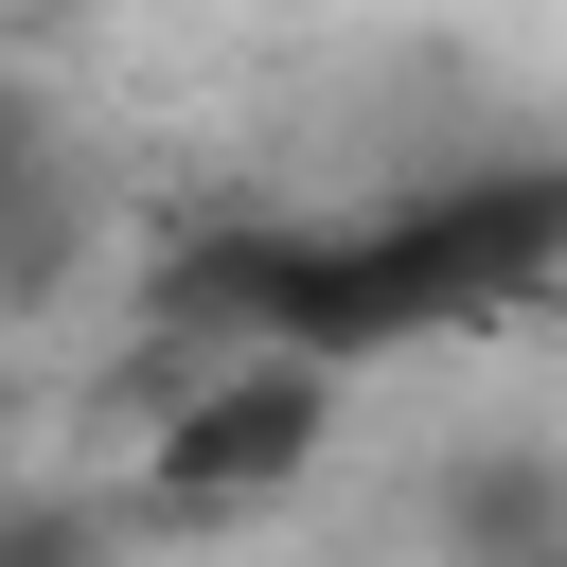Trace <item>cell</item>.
<instances>
[{
	"label": "cell",
	"mask_w": 567,
	"mask_h": 567,
	"mask_svg": "<svg viewBox=\"0 0 567 567\" xmlns=\"http://www.w3.org/2000/svg\"><path fill=\"white\" fill-rule=\"evenodd\" d=\"M567 284V177L549 159H461L390 213H230V230H177L159 248V319L177 337H266V354H319V372H372L408 337H478V319H532Z\"/></svg>",
	"instance_id": "6da1fadb"
},
{
	"label": "cell",
	"mask_w": 567,
	"mask_h": 567,
	"mask_svg": "<svg viewBox=\"0 0 567 567\" xmlns=\"http://www.w3.org/2000/svg\"><path fill=\"white\" fill-rule=\"evenodd\" d=\"M319 461H337V372L230 337V354L142 425V496H124V514H142V532H230V514H284Z\"/></svg>",
	"instance_id": "7a4b0ae2"
},
{
	"label": "cell",
	"mask_w": 567,
	"mask_h": 567,
	"mask_svg": "<svg viewBox=\"0 0 567 567\" xmlns=\"http://www.w3.org/2000/svg\"><path fill=\"white\" fill-rule=\"evenodd\" d=\"M443 549H461V567H567V461H549V443L443 461Z\"/></svg>",
	"instance_id": "3957f363"
},
{
	"label": "cell",
	"mask_w": 567,
	"mask_h": 567,
	"mask_svg": "<svg viewBox=\"0 0 567 567\" xmlns=\"http://www.w3.org/2000/svg\"><path fill=\"white\" fill-rule=\"evenodd\" d=\"M71 230H89V177H71V124H53L35 89H0V301H35V284L71 266Z\"/></svg>",
	"instance_id": "277c9868"
},
{
	"label": "cell",
	"mask_w": 567,
	"mask_h": 567,
	"mask_svg": "<svg viewBox=\"0 0 567 567\" xmlns=\"http://www.w3.org/2000/svg\"><path fill=\"white\" fill-rule=\"evenodd\" d=\"M0 567H124L106 496H0Z\"/></svg>",
	"instance_id": "5b68a950"
},
{
	"label": "cell",
	"mask_w": 567,
	"mask_h": 567,
	"mask_svg": "<svg viewBox=\"0 0 567 567\" xmlns=\"http://www.w3.org/2000/svg\"><path fill=\"white\" fill-rule=\"evenodd\" d=\"M0 425H18V390H0Z\"/></svg>",
	"instance_id": "8992f818"
}]
</instances>
